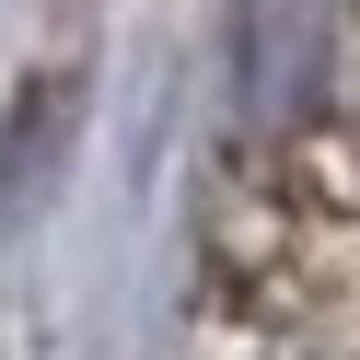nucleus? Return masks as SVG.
Instances as JSON below:
<instances>
[{"label":"nucleus","instance_id":"obj_1","mask_svg":"<svg viewBox=\"0 0 360 360\" xmlns=\"http://www.w3.org/2000/svg\"><path fill=\"white\" fill-rule=\"evenodd\" d=\"M326 35H337V0H256V35H244L256 105H302L326 70Z\"/></svg>","mask_w":360,"mask_h":360}]
</instances>
